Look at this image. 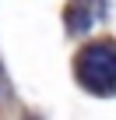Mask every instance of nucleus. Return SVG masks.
I'll return each mask as SVG.
<instances>
[{"mask_svg":"<svg viewBox=\"0 0 116 120\" xmlns=\"http://www.w3.org/2000/svg\"><path fill=\"white\" fill-rule=\"evenodd\" d=\"M77 78L84 88L105 95L116 88V42H95L77 53Z\"/></svg>","mask_w":116,"mask_h":120,"instance_id":"1","label":"nucleus"}]
</instances>
